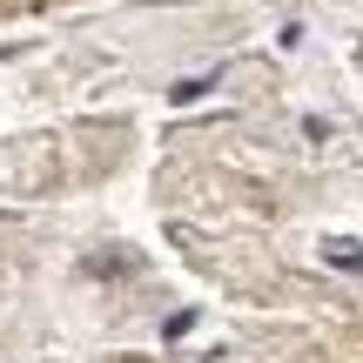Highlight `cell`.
Listing matches in <instances>:
<instances>
[{
  "mask_svg": "<svg viewBox=\"0 0 363 363\" xmlns=\"http://www.w3.org/2000/svg\"><path fill=\"white\" fill-rule=\"evenodd\" d=\"M323 262L330 269H363V242H323Z\"/></svg>",
  "mask_w": 363,
  "mask_h": 363,
  "instance_id": "6da1fadb",
  "label": "cell"
},
{
  "mask_svg": "<svg viewBox=\"0 0 363 363\" xmlns=\"http://www.w3.org/2000/svg\"><path fill=\"white\" fill-rule=\"evenodd\" d=\"M208 88H216V74H195V81H175V88H169V101H182V108H189V101H202Z\"/></svg>",
  "mask_w": 363,
  "mask_h": 363,
  "instance_id": "7a4b0ae2",
  "label": "cell"
},
{
  "mask_svg": "<svg viewBox=\"0 0 363 363\" xmlns=\"http://www.w3.org/2000/svg\"><path fill=\"white\" fill-rule=\"evenodd\" d=\"M189 330H195V310H175L169 323H162V337H189Z\"/></svg>",
  "mask_w": 363,
  "mask_h": 363,
  "instance_id": "3957f363",
  "label": "cell"
}]
</instances>
